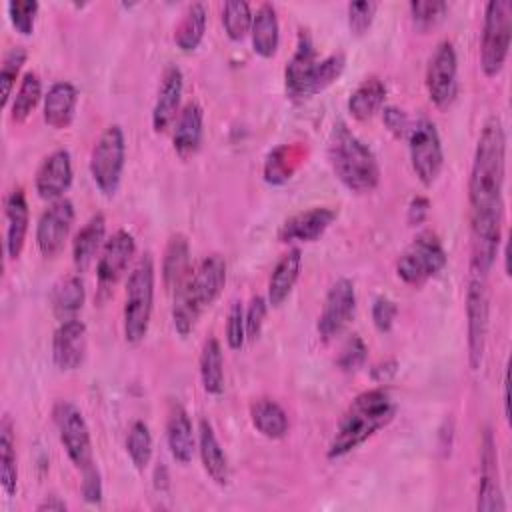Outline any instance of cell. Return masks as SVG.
<instances>
[{
  "label": "cell",
  "mask_w": 512,
  "mask_h": 512,
  "mask_svg": "<svg viewBox=\"0 0 512 512\" xmlns=\"http://www.w3.org/2000/svg\"><path fill=\"white\" fill-rule=\"evenodd\" d=\"M396 400L384 386L360 392L342 412L330 444L326 448L328 460L344 458L360 448L376 432L386 428L396 416Z\"/></svg>",
  "instance_id": "obj_2"
},
{
  "label": "cell",
  "mask_w": 512,
  "mask_h": 512,
  "mask_svg": "<svg viewBox=\"0 0 512 512\" xmlns=\"http://www.w3.org/2000/svg\"><path fill=\"white\" fill-rule=\"evenodd\" d=\"M26 58H28V52L24 46H14L10 48L6 54H4V60H2V68H0V82H2V104L6 106L10 96H12V90L16 86V78L22 70V66L26 64Z\"/></svg>",
  "instance_id": "obj_42"
},
{
  "label": "cell",
  "mask_w": 512,
  "mask_h": 512,
  "mask_svg": "<svg viewBox=\"0 0 512 512\" xmlns=\"http://www.w3.org/2000/svg\"><path fill=\"white\" fill-rule=\"evenodd\" d=\"M74 224V204L68 198L50 202L36 222V246L44 258H54L66 244Z\"/></svg>",
  "instance_id": "obj_13"
},
{
  "label": "cell",
  "mask_w": 512,
  "mask_h": 512,
  "mask_svg": "<svg viewBox=\"0 0 512 512\" xmlns=\"http://www.w3.org/2000/svg\"><path fill=\"white\" fill-rule=\"evenodd\" d=\"M86 356V324L80 318L64 320L52 336V362L62 372L80 368Z\"/></svg>",
  "instance_id": "obj_18"
},
{
  "label": "cell",
  "mask_w": 512,
  "mask_h": 512,
  "mask_svg": "<svg viewBox=\"0 0 512 512\" xmlns=\"http://www.w3.org/2000/svg\"><path fill=\"white\" fill-rule=\"evenodd\" d=\"M204 136V110L196 100L182 106L172 124V146L180 158H190L200 150Z\"/></svg>",
  "instance_id": "obj_21"
},
{
  "label": "cell",
  "mask_w": 512,
  "mask_h": 512,
  "mask_svg": "<svg viewBox=\"0 0 512 512\" xmlns=\"http://www.w3.org/2000/svg\"><path fill=\"white\" fill-rule=\"evenodd\" d=\"M136 254V240L128 230H116L102 246L96 262V278L100 288H110L126 272Z\"/></svg>",
  "instance_id": "obj_16"
},
{
  "label": "cell",
  "mask_w": 512,
  "mask_h": 512,
  "mask_svg": "<svg viewBox=\"0 0 512 512\" xmlns=\"http://www.w3.org/2000/svg\"><path fill=\"white\" fill-rule=\"evenodd\" d=\"M68 506H66V502L64 500H60L58 496H46L38 506H36V510L38 512H64Z\"/></svg>",
  "instance_id": "obj_55"
},
{
  "label": "cell",
  "mask_w": 512,
  "mask_h": 512,
  "mask_svg": "<svg viewBox=\"0 0 512 512\" xmlns=\"http://www.w3.org/2000/svg\"><path fill=\"white\" fill-rule=\"evenodd\" d=\"M72 156L66 148L50 152L38 166L34 176L36 194L46 202L62 200L72 184Z\"/></svg>",
  "instance_id": "obj_15"
},
{
  "label": "cell",
  "mask_w": 512,
  "mask_h": 512,
  "mask_svg": "<svg viewBox=\"0 0 512 512\" xmlns=\"http://www.w3.org/2000/svg\"><path fill=\"white\" fill-rule=\"evenodd\" d=\"M344 68H346L344 52H334V54H328L326 58L318 60L314 66L312 78H310L308 98L326 90L330 84H334L340 78V74L344 72Z\"/></svg>",
  "instance_id": "obj_41"
},
{
  "label": "cell",
  "mask_w": 512,
  "mask_h": 512,
  "mask_svg": "<svg viewBox=\"0 0 512 512\" xmlns=\"http://www.w3.org/2000/svg\"><path fill=\"white\" fill-rule=\"evenodd\" d=\"M488 286L486 276L470 270L466 286V344H468V364L472 370H478L486 350L488 334Z\"/></svg>",
  "instance_id": "obj_10"
},
{
  "label": "cell",
  "mask_w": 512,
  "mask_h": 512,
  "mask_svg": "<svg viewBox=\"0 0 512 512\" xmlns=\"http://www.w3.org/2000/svg\"><path fill=\"white\" fill-rule=\"evenodd\" d=\"M424 84L428 90L430 102L446 110L458 96V56L456 48L450 40H442L436 44L434 52L428 58Z\"/></svg>",
  "instance_id": "obj_11"
},
{
  "label": "cell",
  "mask_w": 512,
  "mask_h": 512,
  "mask_svg": "<svg viewBox=\"0 0 512 512\" xmlns=\"http://www.w3.org/2000/svg\"><path fill=\"white\" fill-rule=\"evenodd\" d=\"M446 262L448 254L440 236L432 230H422L398 256L396 274L404 284L418 288L442 272Z\"/></svg>",
  "instance_id": "obj_6"
},
{
  "label": "cell",
  "mask_w": 512,
  "mask_h": 512,
  "mask_svg": "<svg viewBox=\"0 0 512 512\" xmlns=\"http://www.w3.org/2000/svg\"><path fill=\"white\" fill-rule=\"evenodd\" d=\"M398 314V306L388 296H378L372 302V322L378 332H390Z\"/></svg>",
  "instance_id": "obj_50"
},
{
  "label": "cell",
  "mask_w": 512,
  "mask_h": 512,
  "mask_svg": "<svg viewBox=\"0 0 512 512\" xmlns=\"http://www.w3.org/2000/svg\"><path fill=\"white\" fill-rule=\"evenodd\" d=\"M300 268H302V250L298 246L288 248V252H284L278 258L276 266L272 268V274L268 280V294H266V300L272 308H280L288 300L300 276Z\"/></svg>",
  "instance_id": "obj_26"
},
{
  "label": "cell",
  "mask_w": 512,
  "mask_h": 512,
  "mask_svg": "<svg viewBox=\"0 0 512 512\" xmlns=\"http://www.w3.org/2000/svg\"><path fill=\"white\" fill-rule=\"evenodd\" d=\"M84 300H86V288L80 276H68L60 280L50 294L52 312L60 322L78 318V312L82 310Z\"/></svg>",
  "instance_id": "obj_34"
},
{
  "label": "cell",
  "mask_w": 512,
  "mask_h": 512,
  "mask_svg": "<svg viewBox=\"0 0 512 512\" xmlns=\"http://www.w3.org/2000/svg\"><path fill=\"white\" fill-rule=\"evenodd\" d=\"M52 420L58 430L60 444L74 468L84 470L94 464L92 436L82 410L70 400H58L52 408Z\"/></svg>",
  "instance_id": "obj_9"
},
{
  "label": "cell",
  "mask_w": 512,
  "mask_h": 512,
  "mask_svg": "<svg viewBox=\"0 0 512 512\" xmlns=\"http://www.w3.org/2000/svg\"><path fill=\"white\" fill-rule=\"evenodd\" d=\"M192 274L190 244L184 234H172L162 258V280L164 288L172 294Z\"/></svg>",
  "instance_id": "obj_29"
},
{
  "label": "cell",
  "mask_w": 512,
  "mask_h": 512,
  "mask_svg": "<svg viewBox=\"0 0 512 512\" xmlns=\"http://www.w3.org/2000/svg\"><path fill=\"white\" fill-rule=\"evenodd\" d=\"M126 454L138 472H144L152 460V434L144 420H134L126 434Z\"/></svg>",
  "instance_id": "obj_39"
},
{
  "label": "cell",
  "mask_w": 512,
  "mask_h": 512,
  "mask_svg": "<svg viewBox=\"0 0 512 512\" xmlns=\"http://www.w3.org/2000/svg\"><path fill=\"white\" fill-rule=\"evenodd\" d=\"M448 2H438V0H412L408 4L412 22L418 30H428L436 26L446 14H448Z\"/></svg>",
  "instance_id": "obj_43"
},
{
  "label": "cell",
  "mask_w": 512,
  "mask_h": 512,
  "mask_svg": "<svg viewBox=\"0 0 512 512\" xmlns=\"http://www.w3.org/2000/svg\"><path fill=\"white\" fill-rule=\"evenodd\" d=\"M246 342V318L240 300H232L226 318V344L230 350H240Z\"/></svg>",
  "instance_id": "obj_48"
},
{
  "label": "cell",
  "mask_w": 512,
  "mask_h": 512,
  "mask_svg": "<svg viewBox=\"0 0 512 512\" xmlns=\"http://www.w3.org/2000/svg\"><path fill=\"white\" fill-rule=\"evenodd\" d=\"M252 8L244 0H230L222 6V24L224 32L230 40L240 42L250 34L252 28Z\"/></svg>",
  "instance_id": "obj_40"
},
{
  "label": "cell",
  "mask_w": 512,
  "mask_h": 512,
  "mask_svg": "<svg viewBox=\"0 0 512 512\" xmlns=\"http://www.w3.org/2000/svg\"><path fill=\"white\" fill-rule=\"evenodd\" d=\"M250 38H252V50L260 58H272L278 52L280 22H278V12L272 4L264 2L256 8V12L252 16Z\"/></svg>",
  "instance_id": "obj_30"
},
{
  "label": "cell",
  "mask_w": 512,
  "mask_h": 512,
  "mask_svg": "<svg viewBox=\"0 0 512 512\" xmlns=\"http://www.w3.org/2000/svg\"><path fill=\"white\" fill-rule=\"evenodd\" d=\"M192 278V274H190ZM184 280L174 292H172V324L178 336L186 338L194 328L196 322L204 310V306L198 302L194 290H192V280Z\"/></svg>",
  "instance_id": "obj_33"
},
{
  "label": "cell",
  "mask_w": 512,
  "mask_h": 512,
  "mask_svg": "<svg viewBox=\"0 0 512 512\" xmlns=\"http://www.w3.org/2000/svg\"><path fill=\"white\" fill-rule=\"evenodd\" d=\"M40 100H44L42 82H40V76L30 70L22 76V80L18 84V90L12 96L10 120L14 124H22L34 112V108L40 104Z\"/></svg>",
  "instance_id": "obj_38"
},
{
  "label": "cell",
  "mask_w": 512,
  "mask_h": 512,
  "mask_svg": "<svg viewBox=\"0 0 512 512\" xmlns=\"http://www.w3.org/2000/svg\"><path fill=\"white\" fill-rule=\"evenodd\" d=\"M406 140L410 166L420 184L430 188L438 180L444 166V148L436 124L430 118L420 116L410 124Z\"/></svg>",
  "instance_id": "obj_8"
},
{
  "label": "cell",
  "mask_w": 512,
  "mask_h": 512,
  "mask_svg": "<svg viewBox=\"0 0 512 512\" xmlns=\"http://www.w3.org/2000/svg\"><path fill=\"white\" fill-rule=\"evenodd\" d=\"M106 238V218L102 212H96L88 218V222L76 232L72 240V262L78 272L90 268L94 258L104 246Z\"/></svg>",
  "instance_id": "obj_28"
},
{
  "label": "cell",
  "mask_w": 512,
  "mask_h": 512,
  "mask_svg": "<svg viewBox=\"0 0 512 512\" xmlns=\"http://www.w3.org/2000/svg\"><path fill=\"white\" fill-rule=\"evenodd\" d=\"M208 12L202 2H192L174 28V42L182 52H194L206 32Z\"/></svg>",
  "instance_id": "obj_36"
},
{
  "label": "cell",
  "mask_w": 512,
  "mask_h": 512,
  "mask_svg": "<svg viewBox=\"0 0 512 512\" xmlns=\"http://www.w3.org/2000/svg\"><path fill=\"white\" fill-rule=\"evenodd\" d=\"M166 444L170 450V456L186 466L194 458L196 450V436L192 428L190 414L180 402H172L166 414Z\"/></svg>",
  "instance_id": "obj_23"
},
{
  "label": "cell",
  "mask_w": 512,
  "mask_h": 512,
  "mask_svg": "<svg viewBox=\"0 0 512 512\" xmlns=\"http://www.w3.org/2000/svg\"><path fill=\"white\" fill-rule=\"evenodd\" d=\"M4 216H6V240H4L6 254L10 260H18L24 250L28 224H30L26 194L20 186L8 192L4 200Z\"/></svg>",
  "instance_id": "obj_22"
},
{
  "label": "cell",
  "mask_w": 512,
  "mask_h": 512,
  "mask_svg": "<svg viewBox=\"0 0 512 512\" xmlns=\"http://www.w3.org/2000/svg\"><path fill=\"white\" fill-rule=\"evenodd\" d=\"M378 2L374 0H360V2H350L348 4V28L350 34L354 36H364L376 16Z\"/></svg>",
  "instance_id": "obj_46"
},
{
  "label": "cell",
  "mask_w": 512,
  "mask_h": 512,
  "mask_svg": "<svg viewBox=\"0 0 512 512\" xmlns=\"http://www.w3.org/2000/svg\"><path fill=\"white\" fill-rule=\"evenodd\" d=\"M382 122H384V126L388 128V132L392 134V136H396V138H406V134H408V128H410V118H408V114L402 110V108H398V106H384L382 108Z\"/></svg>",
  "instance_id": "obj_52"
},
{
  "label": "cell",
  "mask_w": 512,
  "mask_h": 512,
  "mask_svg": "<svg viewBox=\"0 0 512 512\" xmlns=\"http://www.w3.org/2000/svg\"><path fill=\"white\" fill-rule=\"evenodd\" d=\"M512 42V2L490 0L484 6V24L480 40V68L492 78L506 64Z\"/></svg>",
  "instance_id": "obj_5"
},
{
  "label": "cell",
  "mask_w": 512,
  "mask_h": 512,
  "mask_svg": "<svg viewBox=\"0 0 512 512\" xmlns=\"http://www.w3.org/2000/svg\"><path fill=\"white\" fill-rule=\"evenodd\" d=\"M396 372H398V362L390 358V360H384V362L376 364V366L372 368L370 376H372V380H374V382L384 384V382L392 380V378L396 376Z\"/></svg>",
  "instance_id": "obj_54"
},
{
  "label": "cell",
  "mask_w": 512,
  "mask_h": 512,
  "mask_svg": "<svg viewBox=\"0 0 512 512\" xmlns=\"http://www.w3.org/2000/svg\"><path fill=\"white\" fill-rule=\"evenodd\" d=\"M428 212H430V200L426 198V196H414L412 200H410V204H408V210H406V218H408V222L412 224V226H416V224H422L424 220H426V216H428Z\"/></svg>",
  "instance_id": "obj_53"
},
{
  "label": "cell",
  "mask_w": 512,
  "mask_h": 512,
  "mask_svg": "<svg viewBox=\"0 0 512 512\" xmlns=\"http://www.w3.org/2000/svg\"><path fill=\"white\" fill-rule=\"evenodd\" d=\"M182 92H184V74L176 64H168L162 72L158 96L152 106V128L156 134L166 132L174 124L176 116L182 110L180 106Z\"/></svg>",
  "instance_id": "obj_19"
},
{
  "label": "cell",
  "mask_w": 512,
  "mask_h": 512,
  "mask_svg": "<svg viewBox=\"0 0 512 512\" xmlns=\"http://www.w3.org/2000/svg\"><path fill=\"white\" fill-rule=\"evenodd\" d=\"M328 162L340 184L354 194H368L380 184L376 154L344 122H336L330 132Z\"/></svg>",
  "instance_id": "obj_3"
},
{
  "label": "cell",
  "mask_w": 512,
  "mask_h": 512,
  "mask_svg": "<svg viewBox=\"0 0 512 512\" xmlns=\"http://www.w3.org/2000/svg\"><path fill=\"white\" fill-rule=\"evenodd\" d=\"M336 218L338 210L330 206H312L286 218L278 230V240L284 244L314 242L330 228Z\"/></svg>",
  "instance_id": "obj_17"
},
{
  "label": "cell",
  "mask_w": 512,
  "mask_h": 512,
  "mask_svg": "<svg viewBox=\"0 0 512 512\" xmlns=\"http://www.w3.org/2000/svg\"><path fill=\"white\" fill-rule=\"evenodd\" d=\"M504 176H506V132L498 116H490L478 136L470 180V270L488 276L496 262L502 242L504 214Z\"/></svg>",
  "instance_id": "obj_1"
},
{
  "label": "cell",
  "mask_w": 512,
  "mask_h": 512,
  "mask_svg": "<svg viewBox=\"0 0 512 512\" xmlns=\"http://www.w3.org/2000/svg\"><path fill=\"white\" fill-rule=\"evenodd\" d=\"M354 314H356V288L350 278L342 276L326 292L322 312L316 322L318 336L324 342L334 340L346 330Z\"/></svg>",
  "instance_id": "obj_12"
},
{
  "label": "cell",
  "mask_w": 512,
  "mask_h": 512,
  "mask_svg": "<svg viewBox=\"0 0 512 512\" xmlns=\"http://www.w3.org/2000/svg\"><path fill=\"white\" fill-rule=\"evenodd\" d=\"M292 178L290 150L288 146H278L268 152L264 160V180L272 186H280Z\"/></svg>",
  "instance_id": "obj_44"
},
{
  "label": "cell",
  "mask_w": 512,
  "mask_h": 512,
  "mask_svg": "<svg viewBox=\"0 0 512 512\" xmlns=\"http://www.w3.org/2000/svg\"><path fill=\"white\" fill-rule=\"evenodd\" d=\"M0 484L8 498L18 490V464H16V440L10 416L0 422Z\"/></svg>",
  "instance_id": "obj_37"
},
{
  "label": "cell",
  "mask_w": 512,
  "mask_h": 512,
  "mask_svg": "<svg viewBox=\"0 0 512 512\" xmlns=\"http://www.w3.org/2000/svg\"><path fill=\"white\" fill-rule=\"evenodd\" d=\"M198 454L208 478L218 486H226L230 480L228 456L222 444L218 442V436L212 424L206 418H202L198 424Z\"/></svg>",
  "instance_id": "obj_25"
},
{
  "label": "cell",
  "mask_w": 512,
  "mask_h": 512,
  "mask_svg": "<svg viewBox=\"0 0 512 512\" xmlns=\"http://www.w3.org/2000/svg\"><path fill=\"white\" fill-rule=\"evenodd\" d=\"M38 8H40V4L36 0H10L8 2V18L18 34L30 36L34 32Z\"/></svg>",
  "instance_id": "obj_45"
},
{
  "label": "cell",
  "mask_w": 512,
  "mask_h": 512,
  "mask_svg": "<svg viewBox=\"0 0 512 512\" xmlns=\"http://www.w3.org/2000/svg\"><path fill=\"white\" fill-rule=\"evenodd\" d=\"M126 164V138L120 124H110L102 130L90 152V176L104 196H114L120 188Z\"/></svg>",
  "instance_id": "obj_7"
},
{
  "label": "cell",
  "mask_w": 512,
  "mask_h": 512,
  "mask_svg": "<svg viewBox=\"0 0 512 512\" xmlns=\"http://www.w3.org/2000/svg\"><path fill=\"white\" fill-rule=\"evenodd\" d=\"M318 58L312 38L306 30H300L296 48L284 68V84L290 98H308V86Z\"/></svg>",
  "instance_id": "obj_20"
},
{
  "label": "cell",
  "mask_w": 512,
  "mask_h": 512,
  "mask_svg": "<svg viewBox=\"0 0 512 512\" xmlns=\"http://www.w3.org/2000/svg\"><path fill=\"white\" fill-rule=\"evenodd\" d=\"M368 356V348L364 344V340L358 334H352L340 348V354L336 358V366L342 372H354L358 368L364 366Z\"/></svg>",
  "instance_id": "obj_47"
},
{
  "label": "cell",
  "mask_w": 512,
  "mask_h": 512,
  "mask_svg": "<svg viewBox=\"0 0 512 512\" xmlns=\"http://www.w3.org/2000/svg\"><path fill=\"white\" fill-rule=\"evenodd\" d=\"M198 368L204 392L210 396H220L224 392V354L218 338L212 336L204 342Z\"/></svg>",
  "instance_id": "obj_35"
},
{
  "label": "cell",
  "mask_w": 512,
  "mask_h": 512,
  "mask_svg": "<svg viewBox=\"0 0 512 512\" xmlns=\"http://www.w3.org/2000/svg\"><path fill=\"white\" fill-rule=\"evenodd\" d=\"M78 106V88L68 80H56L44 94L42 116L54 130H64L72 124Z\"/></svg>",
  "instance_id": "obj_24"
},
{
  "label": "cell",
  "mask_w": 512,
  "mask_h": 512,
  "mask_svg": "<svg viewBox=\"0 0 512 512\" xmlns=\"http://www.w3.org/2000/svg\"><path fill=\"white\" fill-rule=\"evenodd\" d=\"M268 310V300L264 296H252L250 304L244 308V318H246V340L254 342L264 326Z\"/></svg>",
  "instance_id": "obj_49"
},
{
  "label": "cell",
  "mask_w": 512,
  "mask_h": 512,
  "mask_svg": "<svg viewBox=\"0 0 512 512\" xmlns=\"http://www.w3.org/2000/svg\"><path fill=\"white\" fill-rule=\"evenodd\" d=\"M82 474V482H80V492L86 504H100L102 496H104V488H102V476L96 464L80 470Z\"/></svg>",
  "instance_id": "obj_51"
},
{
  "label": "cell",
  "mask_w": 512,
  "mask_h": 512,
  "mask_svg": "<svg viewBox=\"0 0 512 512\" xmlns=\"http://www.w3.org/2000/svg\"><path fill=\"white\" fill-rule=\"evenodd\" d=\"M480 484H478V498L476 510L478 512H502L506 510L500 476H498V454L496 442L490 428L484 430L482 444H480Z\"/></svg>",
  "instance_id": "obj_14"
},
{
  "label": "cell",
  "mask_w": 512,
  "mask_h": 512,
  "mask_svg": "<svg viewBox=\"0 0 512 512\" xmlns=\"http://www.w3.org/2000/svg\"><path fill=\"white\" fill-rule=\"evenodd\" d=\"M384 100H386V84L382 78L372 74V76H366L350 92L346 106H348V112L352 114V118L368 120L384 108Z\"/></svg>",
  "instance_id": "obj_31"
},
{
  "label": "cell",
  "mask_w": 512,
  "mask_h": 512,
  "mask_svg": "<svg viewBox=\"0 0 512 512\" xmlns=\"http://www.w3.org/2000/svg\"><path fill=\"white\" fill-rule=\"evenodd\" d=\"M156 270L150 252L142 254L132 266L126 280V298L122 308V328L128 344H138L146 338L154 308Z\"/></svg>",
  "instance_id": "obj_4"
},
{
  "label": "cell",
  "mask_w": 512,
  "mask_h": 512,
  "mask_svg": "<svg viewBox=\"0 0 512 512\" xmlns=\"http://www.w3.org/2000/svg\"><path fill=\"white\" fill-rule=\"evenodd\" d=\"M250 422L268 440L284 438L290 428L286 410L272 398H258L250 404Z\"/></svg>",
  "instance_id": "obj_32"
},
{
  "label": "cell",
  "mask_w": 512,
  "mask_h": 512,
  "mask_svg": "<svg viewBox=\"0 0 512 512\" xmlns=\"http://www.w3.org/2000/svg\"><path fill=\"white\" fill-rule=\"evenodd\" d=\"M192 290L198 302L206 308L222 294L226 284V260L220 254H208L192 270Z\"/></svg>",
  "instance_id": "obj_27"
}]
</instances>
